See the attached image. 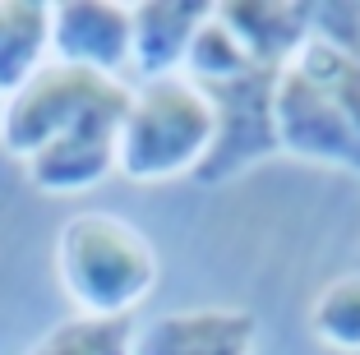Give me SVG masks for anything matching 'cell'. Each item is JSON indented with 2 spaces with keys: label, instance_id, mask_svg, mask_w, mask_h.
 <instances>
[{
  "label": "cell",
  "instance_id": "1",
  "mask_svg": "<svg viewBox=\"0 0 360 355\" xmlns=\"http://www.w3.org/2000/svg\"><path fill=\"white\" fill-rule=\"evenodd\" d=\"M273 125L282 153L360 176V51L309 28L305 46L277 70Z\"/></svg>",
  "mask_w": 360,
  "mask_h": 355
},
{
  "label": "cell",
  "instance_id": "2",
  "mask_svg": "<svg viewBox=\"0 0 360 355\" xmlns=\"http://www.w3.org/2000/svg\"><path fill=\"white\" fill-rule=\"evenodd\" d=\"M180 74L190 84H199L208 93L212 111H217V138H212L208 162L194 171V185L212 189V185H226V180H240L245 171H255L259 162L282 153L277 148V125H273L277 70L250 60L245 46L226 32V23L217 14H208V23L199 28Z\"/></svg>",
  "mask_w": 360,
  "mask_h": 355
},
{
  "label": "cell",
  "instance_id": "3",
  "mask_svg": "<svg viewBox=\"0 0 360 355\" xmlns=\"http://www.w3.org/2000/svg\"><path fill=\"white\" fill-rule=\"evenodd\" d=\"M56 277L88 318H134L158 286V254L116 212H75L56 235Z\"/></svg>",
  "mask_w": 360,
  "mask_h": 355
},
{
  "label": "cell",
  "instance_id": "4",
  "mask_svg": "<svg viewBox=\"0 0 360 355\" xmlns=\"http://www.w3.org/2000/svg\"><path fill=\"white\" fill-rule=\"evenodd\" d=\"M217 138V111L208 93L185 74L148 79L134 88L125 120L116 134V171L134 185L194 180Z\"/></svg>",
  "mask_w": 360,
  "mask_h": 355
},
{
  "label": "cell",
  "instance_id": "5",
  "mask_svg": "<svg viewBox=\"0 0 360 355\" xmlns=\"http://www.w3.org/2000/svg\"><path fill=\"white\" fill-rule=\"evenodd\" d=\"M129 102H134V84H125L116 74L46 60L19 93L5 97L0 148L14 162H32L42 148H51L56 138L75 134V129L120 125Z\"/></svg>",
  "mask_w": 360,
  "mask_h": 355
},
{
  "label": "cell",
  "instance_id": "6",
  "mask_svg": "<svg viewBox=\"0 0 360 355\" xmlns=\"http://www.w3.org/2000/svg\"><path fill=\"white\" fill-rule=\"evenodd\" d=\"M129 46H134V14L120 0L51 5V60L120 79V70H129Z\"/></svg>",
  "mask_w": 360,
  "mask_h": 355
},
{
  "label": "cell",
  "instance_id": "7",
  "mask_svg": "<svg viewBox=\"0 0 360 355\" xmlns=\"http://www.w3.org/2000/svg\"><path fill=\"white\" fill-rule=\"evenodd\" d=\"M259 323L236 304L171 309L134 328V355H255Z\"/></svg>",
  "mask_w": 360,
  "mask_h": 355
},
{
  "label": "cell",
  "instance_id": "8",
  "mask_svg": "<svg viewBox=\"0 0 360 355\" xmlns=\"http://www.w3.org/2000/svg\"><path fill=\"white\" fill-rule=\"evenodd\" d=\"M134 14V46H129V70L148 84V79H167V74L185 70L199 28L208 23L212 0H143L129 5Z\"/></svg>",
  "mask_w": 360,
  "mask_h": 355
},
{
  "label": "cell",
  "instance_id": "9",
  "mask_svg": "<svg viewBox=\"0 0 360 355\" xmlns=\"http://www.w3.org/2000/svg\"><path fill=\"white\" fill-rule=\"evenodd\" d=\"M212 14L226 23V32L245 46L250 60L273 70H282L305 46L314 23V5L305 0H217Z\"/></svg>",
  "mask_w": 360,
  "mask_h": 355
},
{
  "label": "cell",
  "instance_id": "10",
  "mask_svg": "<svg viewBox=\"0 0 360 355\" xmlns=\"http://www.w3.org/2000/svg\"><path fill=\"white\" fill-rule=\"evenodd\" d=\"M116 134L120 125H88L56 138L51 148L23 162L28 180L42 194H88L116 171Z\"/></svg>",
  "mask_w": 360,
  "mask_h": 355
},
{
  "label": "cell",
  "instance_id": "11",
  "mask_svg": "<svg viewBox=\"0 0 360 355\" xmlns=\"http://www.w3.org/2000/svg\"><path fill=\"white\" fill-rule=\"evenodd\" d=\"M51 56V5L0 0V97L19 93Z\"/></svg>",
  "mask_w": 360,
  "mask_h": 355
},
{
  "label": "cell",
  "instance_id": "12",
  "mask_svg": "<svg viewBox=\"0 0 360 355\" xmlns=\"http://www.w3.org/2000/svg\"><path fill=\"white\" fill-rule=\"evenodd\" d=\"M309 333L319 346L360 355V272H342L309 300Z\"/></svg>",
  "mask_w": 360,
  "mask_h": 355
},
{
  "label": "cell",
  "instance_id": "13",
  "mask_svg": "<svg viewBox=\"0 0 360 355\" xmlns=\"http://www.w3.org/2000/svg\"><path fill=\"white\" fill-rule=\"evenodd\" d=\"M134 318H88L75 314L56 323L28 355H134Z\"/></svg>",
  "mask_w": 360,
  "mask_h": 355
},
{
  "label": "cell",
  "instance_id": "14",
  "mask_svg": "<svg viewBox=\"0 0 360 355\" xmlns=\"http://www.w3.org/2000/svg\"><path fill=\"white\" fill-rule=\"evenodd\" d=\"M309 28L319 37H328L338 46H351L360 51V5H347V0H333V5H314V23Z\"/></svg>",
  "mask_w": 360,
  "mask_h": 355
},
{
  "label": "cell",
  "instance_id": "15",
  "mask_svg": "<svg viewBox=\"0 0 360 355\" xmlns=\"http://www.w3.org/2000/svg\"><path fill=\"white\" fill-rule=\"evenodd\" d=\"M0 120H5V97H0Z\"/></svg>",
  "mask_w": 360,
  "mask_h": 355
}]
</instances>
